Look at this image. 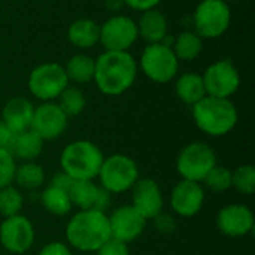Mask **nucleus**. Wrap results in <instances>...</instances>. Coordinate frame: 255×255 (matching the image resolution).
Here are the masks:
<instances>
[{
	"instance_id": "obj_40",
	"label": "nucleus",
	"mask_w": 255,
	"mask_h": 255,
	"mask_svg": "<svg viewBox=\"0 0 255 255\" xmlns=\"http://www.w3.org/2000/svg\"><path fill=\"white\" fill-rule=\"evenodd\" d=\"M224 1H227V3H229V1H241V0H224Z\"/></svg>"
},
{
	"instance_id": "obj_17",
	"label": "nucleus",
	"mask_w": 255,
	"mask_h": 255,
	"mask_svg": "<svg viewBox=\"0 0 255 255\" xmlns=\"http://www.w3.org/2000/svg\"><path fill=\"white\" fill-rule=\"evenodd\" d=\"M131 206L148 221L163 211L164 197L158 182L152 178H139L133 185Z\"/></svg>"
},
{
	"instance_id": "obj_34",
	"label": "nucleus",
	"mask_w": 255,
	"mask_h": 255,
	"mask_svg": "<svg viewBox=\"0 0 255 255\" xmlns=\"http://www.w3.org/2000/svg\"><path fill=\"white\" fill-rule=\"evenodd\" d=\"M97 255H130V250H128V245L124 244V242H120V241H115V239H109L106 244H103L97 251Z\"/></svg>"
},
{
	"instance_id": "obj_8",
	"label": "nucleus",
	"mask_w": 255,
	"mask_h": 255,
	"mask_svg": "<svg viewBox=\"0 0 255 255\" xmlns=\"http://www.w3.org/2000/svg\"><path fill=\"white\" fill-rule=\"evenodd\" d=\"M217 164V154L205 142L185 145L176 157V170L181 179L203 182L209 170Z\"/></svg>"
},
{
	"instance_id": "obj_28",
	"label": "nucleus",
	"mask_w": 255,
	"mask_h": 255,
	"mask_svg": "<svg viewBox=\"0 0 255 255\" xmlns=\"http://www.w3.org/2000/svg\"><path fill=\"white\" fill-rule=\"evenodd\" d=\"M57 100V105L67 115V118L81 115L87 106V97L84 91L76 85H67Z\"/></svg>"
},
{
	"instance_id": "obj_29",
	"label": "nucleus",
	"mask_w": 255,
	"mask_h": 255,
	"mask_svg": "<svg viewBox=\"0 0 255 255\" xmlns=\"http://www.w3.org/2000/svg\"><path fill=\"white\" fill-rule=\"evenodd\" d=\"M22 208H24V196L21 194L18 187L12 184L4 188H0V215L3 218L19 215Z\"/></svg>"
},
{
	"instance_id": "obj_3",
	"label": "nucleus",
	"mask_w": 255,
	"mask_h": 255,
	"mask_svg": "<svg viewBox=\"0 0 255 255\" xmlns=\"http://www.w3.org/2000/svg\"><path fill=\"white\" fill-rule=\"evenodd\" d=\"M196 127L212 137H221L235 130L239 114L230 99L205 96L199 103L191 106Z\"/></svg>"
},
{
	"instance_id": "obj_2",
	"label": "nucleus",
	"mask_w": 255,
	"mask_h": 255,
	"mask_svg": "<svg viewBox=\"0 0 255 255\" xmlns=\"http://www.w3.org/2000/svg\"><path fill=\"white\" fill-rule=\"evenodd\" d=\"M111 239L109 218L106 212L87 209L78 211L66 226L67 245L81 253H96Z\"/></svg>"
},
{
	"instance_id": "obj_24",
	"label": "nucleus",
	"mask_w": 255,
	"mask_h": 255,
	"mask_svg": "<svg viewBox=\"0 0 255 255\" xmlns=\"http://www.w3.org/2000/svg\"><path fill=\"white\" fill-rule=\"evenodd\" d=\"M13 184L18 188L27 190V191L39 190L46 184L45 169L36 161H22L16 164Z\"/></svg>"
},
{
	"instance_id": "obj_21",
	"label": "nucleus",
	"mask_w": 255,
	"mask_h": 255,
	"mask_svg": "<svg viewBox=\"0 0 255 255\" xmlns=\"http://www.w3.org/2000/svg\"><path fill=\"white\" fill-rule=\"evenodd\" d=\"M67 39L79 49L94 48L100 40V25L91 18L75 19L67 28Z\"/></svg>"
},
{
	"instance_id": "obj_38",
	"label": "nucleus",
	"mask_w": 255,
	"mask_h": 255,
	"mask_svg": "<svg viewBox=\"0 0 255 255\" xmlns=\"http://www.w3.org/2000/svg\"><path fill=\"white\" fill-rule=\"evenodd\" d=\"M13 137H15V133L0 120V148L10 149Z\"/></svg>"
},
{
	"instance_id": "obj_11",
	"label": "nucleus",
	"mask_w": 255,
	"mask_h": 255,
	"mask_svg": "<svg viewBox=\"0 0 255 255\" xmlns=\"http://www.w3.org/2000/svg\"><path fill=\"white\" fill-rule=\"evenodd\" d=\"M139 39L137 25L133 18L115 13L100 25V40L105 51H128Z\"/></svg>"
},
{
	"instance_id": "obj_9",
	"label": "nucleus",
	"mask_w": 255,
	"mask_h": 255,
	"mask_svg": "<svg viewBox=\"0 0 255 255\" xmlns=\"http://www.w3.org/2000/svg\"><path fill=\"white\" fill-rule=\"evenodd\" d=\"M69 85L64 66L58 63H42L36 66L27 81L28 91L40 102H54Z\"/></svg>"
},
{
	"instance_id": "obj_31",
	"label": "nucleus",
	"mask_w": 255,
	"mask_h": 255,
	"mask_svg": "<svg viewBox=\"0 0 255 255\" xmlns=\"http://www.w3.org/2000/svg\"><path fill=\"white\" fill-rule=\"evenodd\" d=\"M232 187L244 194L253 196L255 193V167L253 164H242L232 173Z\"/></svg>"
},
{
	"instance_id": "obj_10",
	"label": "nucleus",
	"mask_w": 255,
	"mask_h": 255,
	"mask_svg": "<svg viewBox=\"0 0 255 255\" xmlns=\"http://www.w3.org/2000/svg\"><path fill=\"white\" fill-rule=\"evenodd\" d=\"M206 96L230 99L241 87V73L232 60H218L206 67L202 75Z\"/></svg>"
},
{
	"instance_id": "obj_23",
	"label": "nucleus",
	"mask_w": 255,
	"mask_h": 255,
	"mask_svg": "<svg viewBox=\"0 0 255 255\" xmlns=\"http://www.w3.org/2000/svg\"><path fill=\"white\" fill-rule=\"evenodd\" d=\"M175 93L182 103L188 106H194L206 96L202 75L193 72L182 73L175 82Z\"/></svg>"
},
{
	"instance_id": "obj_19",
	"label": "nucleus",
	"mask_w": 255,
	"mask_h": 255,
	"mask_svg": "<svg viewBox=\"0 0 255 255\" xmlns=\"http://www.w3.org/2000/svg\"><path fill=\"white\" fill-rule=\"evenodd\" d=\"M34 114V105L27 97H12L1 108V121L16 134L28 130Z\"/></svg>"
},
{
	"instance_id": "obj_18",
	"label": "nucleus",
	"mask_w": 255,
	"mask_h": 255,
	"mask_svg": "<svg viewBox=\"0 0 255 255\" xmlns=\"http://www.w3.org/2000/svg\"><path fill=\"white\" fill-rule=\"evenodd\" d=\"M69 197L78 211L94 209L106 212L112 203V194L94 181H73L69 188Z\"/></svg>"
},
{
	"instance_id": "obj_4",
	"label": "nucleus",
	"mask_w": 255,
	"mask_h": 255,
	"mask_svg": "<svg viewBox=\"0 0 255 255\" xmlns=\"http://www.w3.org/2000/svg\"><path fill=\"white\" fill-rule=\"evenodd\" d=\"M105 155L91 140H73L60 154V170L75 181H94L100 172Z\"/></svg>"
},
{
	"instance_id": "obj_7",
	"label": "nucleus",
	"mask_w": 255,
	"mask_h": 255,
	"mask_svg": "<svg viewBox=\"0 0 255 255\" xmlns=\"http://www.w3.org/2000/svg\"><path fill=\"white\" fill-rule=\"evenodd\" d=\"M232 24V10L224 0H202L194 10V31L202 39L221 37Z\"/></svg>"
},
{
	"instance_id": "obj_13",
	"label": "nucleus",
	"mask_w": 255,
	"mask_h": 255,
	"mask_svg": "<svg viewBox=\"0 0 255 255\" xmlns=\"http://www.w3.org/2000/svg\"><path fill=\"white\" fill-rule=\"evenodd\" d=\"M69 118L55 102H42L34 106L30 130H33L43 142L58 139L67 128Z\"/></svg>"
},
{
	"instance_id": "obj_25",
	"label": "nucleus",
	"mask_w": 255,
	"mask_h": 255,
	"mask_svg": "<svg viewBox=\"0 0 255 255\" xmlns=\"http://www.w3.org/2000/svg\"><path fill=\"white\" fill-rule=\"evenodd\" d=\"M172 49L179 61H193L203 51V39L194 30H184L173 37Z\"/></svg>"
},
{
	"instance_id": "obj_15",
	"label": "nucleus",
	"mask_w": 255,
	"mask_h": 255,
	"mask_svg": "<svg viewBox=\"0 0 255 255\" xmlns=\"http://www.w3.org/2000/svg\"><path fill=\"white\" fill-rule=\"evenodd\" d=\"M206 200L205 187L200 182L181 179L170 193V208L172 211L182 218L196 217Z\"/></svg>"
},
{
	"instance_id": "obj_30",
	"label": "nucleus",
	"mask_w": 255,
	"mask_h": 255,
	"mask_svg": "<svg viewBox=\"0 0 255 255\" xmlns=\"http://www.w3.org/2000/svg\"><path fill=\"white\" fill-rule=\"evenodd\" d=\"M232 173L233 170L229 167L215 164L203 179L202 185L214 193H224L232 188Z\"/></svg>"
},
{
	"instance_id": "obj_20",
	"label": "nucleus",
	"mask_w": 255,
	"mask_h": 255,
	"mask_svg": "<svg viewBox=\"0 0 255 255\" xmlns=\"http://www.w3.org/2000/svg\"><path fill=\"white\" fill-rule=\"evenodd\" d=\"M136 25L139 37H142L146 43H161L163 39L169 34L167 18L157 7L142 12Z\"/></svg>"
},
{
	"instance_id": "obj_26",
	"label": "nucleus",
	"mask_w": 255,
	"mask_h": 255,
	"mask_svg": "<svg viewBox=\"0 0 255 255\" xmlns=\"http://www.w3.org/2000/svg\"><path fill=\"white\" fill-rule=\"evenodd\" d=\"M94 67H96V60L93 57L87 54H75L66 63L64 70L69 82H73L76 85H84L94 79Z\"/></svg>"
},
{
	"instance_id": "obj_27",
	"label": "nucleus",
	"mask_w": 255,
	"mask_h": 255,
	"mask_svg": "<svg viewBox=\"0 0 255 255\" xmlns=\"http://www.w3.org/2000/svg\"><path fill=\"white\" fill-rule=\"evenodd\" d=\"M40 203L46 212L55 217H66L73 209L69 191L54 185H46L43 188L40 194Z\"/></svg>"
},
{
	"instance_id": "obj_22",
	"label": "nucleus",
	"mask_w": 255,
	"mask_h": 255,
	"mask_svg": "<svg viewBox=\"0 0 255 255\" xmlns=\"http://www.w3.org/2000/svg\"><path fill=\"white\" fill-rule=\"evenodd\" d=\"M9 151L13 155V158L19 160L21 163L36 161L43 151V140L33 130L28 128L15 134Z\"/></svg>"
},
{
	"instance_id": "obj_1",
	"label": "nucleus",
	"mask_w": 255,
	"mask_h": 255,
	"mask_svg": "<svg viewBox=\"0 0 255 255\" xmlns=\"http://www.w3.org/2000/svg\"><path fill=\"white\" fill-rule=\"evenodd\" d=\"M137 78V63L128 51H105L96 58L94 82L105 96H121Z\"/></svg>"
},
{
	"instance_id": "obj_16",
	"label": "nucleus",
	"mask_w": 255,
	"mask_h": 255,
	"mask_svg": "<svg viewBox=\"0 0 255 255\" xmlns=\"http://www.w3.org/2000/svg\"><path fill=\"white\" fill-rule=\"evenodd\" d=\"M254 226V212L242 203L227 205L217 215V227L227 238H245Z\"/></svg>"
},
{
	"instance_id": "obj_39",
	"label": "nucleus",
	"mask_w": 255,
	"mask_h": 255,
	"mask_svg": "<svg viewBox=\"0 0 255 255\" xmlns=\"http://www.w3.org/2000/svg\"><path fill=\"white\" fill-rule=\"evenodd\" d=\"M105 6L111 12H118L124 4V0H105Z\"/></svg>"
},
{
	"instance_id": "obj_36",
	"label": "nucleus",
	"mask_w": 255,
	"mask_h": 255,
	"mask_svg": "<svg viewBox=\"0 0 255 255\" xmlns=\"http://www.w3.org/2000/svg\"><path fill=\"white\" fill-rule=\"evenodd\" d=\"M75 179H72L67 173H64L63 170H58L57 173H54L49 181H48V185H54V187H58V188H63V190H67L70 188V185L73 184Z\"/></svg>"
},
{
	"instance_id": "obj_32",
	"label": "nucleus",
	"mask_w": 255,
	"mask_h": 255,
	"mask_svg": "<svg viewBox=\"0 0 255 255\" xmlns=\"http://www.w3.org/2000/svg\"><path fill=\"white\" fill-rule=\"evenodd\" d=\"M16 170V160L9 149L0 148V188L13 184V176Z\"/></svg>"
},
{
	"instance_id": "obj_14",
	"label": "nucleus",
	"mask_w": 255,
	"mask_h": 255,
	"mask_svg": "<svg viewBox=\"0 0 255 255\" xmlns=\"http://www.w3.org/2000/svg\"><path fill=\"white\" fill-rule=\"evenodd\" d=\"M109 218L111 238L124 244H130L142 236L146 227V220L131 206L123 205L112 211Z\"/></svg>"
},
{
	"instance_id": "obj_6",
	"label": "nucleus",
	"mask_w": 255,
	"mask_h": 255,
	"mask_svg": "<svg viewBox=\"0 0 255 255\" xmlns=\"http://www.w3.org/2000/svg\"><path fill=\"white\" fill-rule=\"evenodd\" d=\"M143 75L155 84H167L178 75L179 60L173 49L164 43H148L139 60Z\"/></svg>"
},
{
	"instance_id": "obj_12",
	"label": "nucleus",
	"mask_w": 255,
	"mask_h": 255,
	"mask_svg": "<svg viewBox=\"0 0 255 255\" xmlns=\"http://www.w3.org/2000/svg\"><path fill=\"white\" fill-rule=\"evenodd\" d=\"M33 223L22 214L3 218L0 223V247L15 255L25 254L34 244Z\"/></svg>"
},
{
	"instance_id": "obj_37",
	"label": "nucleus",
	"mask_w": 255,
	"mask_h": 255,
	"mask_svg": "<svg viewBox=\"0 0 255 255\" xmlns=\"http://www.w3.org/2000/svg\"><path fill=\"white\" fill-rule=\"evenodd\" d=\"M160 1L161 0H124V4L134 10L145 12L149 9H155L160 4Z\"/></svg>"
},
{
	"instance_id": "obj_33",
	"label": "nucleus",
	"mask_w": 255,
	"mask_h": 255,
	"mask_svg": "<svg viewBox=\"0 0 255 255\" xmlns=\"http://www.w3.org/2000/svg\"><path fill=\"white\" fill-rule=\"evenodd\" d=\"M152 224L155 227V230L161 235H172L176 230V220L172 214L161 211L160 214H157L152 220Z\"/></svg>"
},
{
	"instance_id": "obj_5",
	"label": "nucleus",
	"mask_w": 255,
	"mask_h": 255,
	"mask_svg": "<svg viewBox=\"0 0 255 255\" xmlns=\"http://www.w3.org/2000/svg\"><path fill=\"white\" fill-rule=\"evenodd\" d=\"M97 178L100 181L99 185L111 194H123L130 191L140 178L139 166L126 154H114L105 157Z\"/></svg>"
},
{
	"instance_id": "obj_35",
	"label": "nucleus",
	"mask_w": 255,
	"mask_h": 255,
	"mask_svg": "<svg viewBox=\"0 0 255 255\" xmlns=\"http://www.w3.org/2000/svg\"><path fill=\"white\" fill-rule=\"evenodd\" d=\"M37 255H73L72 254V248L60 241H54L46 244L45 247H42V250L39 251Z\"/></svg>"
}]
</instances>
